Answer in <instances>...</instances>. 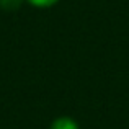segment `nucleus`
Here are the masks:
<instances>
[{"mask_svg": "<svg viewBox=\"0 0 129 129\" xmlns=\"http://www.w3.org/2000/svg\"><path fill=\"white\" fill-rule=\"evenodd\" d=\"M51 129H80V127H79V123H77L75 119H72V118L59 116L52 121Z\"/></svg>", "mask_w": 129, "mask_h": 129, "instance_id": "1", "label": "nucleus"}, {"mask_svg": "<svg viewBox=\"0 0 129 129\" xmlns=\"http://www.w3.org/2000/svg\"><path fill=\"white\" fill-rule=\"evenodd\" d=\"M21 3L23 0H0V8L7 10V12H13V10H18Z\"/></svg>", "mask_w": 129, "mask_h": 129, "instance_id": "2", "label": "nucleus"}, {"mask_svg": "<svg viewBox=\"0 0 129 129\" xmlns=\"http://www.w3.org/2000/svg\"><path fill=\"white\" fill-rule=\"evenodd\" d=\"M26 2H29L33 7H38V8H49V7L56 5L59 0H26Z\"/></svg>", "mask_w": 129, "mask_h": 129, "instance_id": "3", "label": "nucleus"}]
</instances>
